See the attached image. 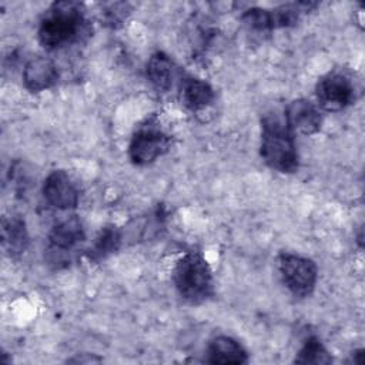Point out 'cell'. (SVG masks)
Returning <instances> with one entry per match:
<instances>
[{
    "mask_svg": "<svg viewBox=\"0 0 365 365\" xmlns=\"http://www.w3.org/2000/svg\"><path fill=\"white\" fill-rule=\"evenodd\" d=\"M84 11L81 3L54 1L40 20L37 30L40 44L47 50H57L78 41L87 33Z\"/></svg>",
    "mask_w": 365,
    "mask_h": 365,
    "instance_id": "6da1fadb",
    "label": "cell"
},
{
    "mask_svg": "<svg viewBox=\"0 0 365 365\" xmlns=\"http://www.w3.org/2000/svg\"><path fill=\"white\" fill-rule=\"evenodd\" d=\"M259 154L264 163L279 173H295L298 170V153L285 115L268 113L261 120Z\"/></svg>",
    "mask_w": 365,
    "mask_h": 365,
    "instance_id": "7a4b0ae2",
    "label": "cell"
},
{
    "mask_svg": "<svg viewBox=\"0 0 365 365\" xmlns=\"http://www.w3.org/2000/svg\"><path fill=\"white\" fill-rule=\"evenodd\" d=\"M173 281L180 297L191 304H201L214 294L211 268L200 252H188L177 261Z\"/></svg>",
    "mask_w": 365,
    "mask_h": 365,
    "instance_id": "3957f363",
    "label": "cell"
},
{
    "mask_svg": "<svg viewBox=\"0 0 365 365\" xmlns=\"http://www.w3.org/2000/svg\"><path fill=\"white\" fill-rule=\"evenodd\" d=\"M317 3L299 1V3H289L275 9H259L251 7L245 10L241 16L242 21L254 30L258 31H268L282 27H289L297 24L301 14L314 9Z\"/></svg>",
    "mask_w": 365,
    "mask_h": 365,
    "instance_id": "277c9868",
    "label": "cell"
},
{
    "mask_svg": "<svg viewBox=\"0 0 365 365\" xmlns=\"http://www.w3.org/2000/svg\"><path fill=\"white\" fill-rule=\"evenodd\" d=\"M278 271L282 282L295 297L304 298L312 294L318 278V268L312 259L282 252L278 257Z\"/></svg>",
    "mask_w": 365,
    "mask_h": 365,
    "instance_id": "5b68a950",
    "label": "cell"
},
{
    "mask_svg": "<svg viewBox=\"0 0 365 365\" xmlns=\"http://www.w3.org/2000/svg\"><path fill=\"white\" fill-rule=\"evenodd\" d=\"M171 138L158 124L148 121L138 127L128 144V157L137 165H148L170 148Z\"/></svg>",
    "mask_w": 365,
    "mask_h": 365,
    "instance_id": "8992f818",
    "label": "cell"
},
{
    "mask_svg": "<svg viewBox=\"0 0 365 365\" xmlns=\"http://www.w3.org/2000/svg\"><path fill=\"white\" fill-rule=\"evenodd\" d=\"M317 100L325 111H341L354 101L355 88L351 78L339 71L321 77L315 87Z\"/></svg>",
    "mask_w": 365,
    "mask_h": 365,
    "instance_id": "52a82bcc",
    "label": "cell"
},
{
    "mask_svg": "<svg viewBox=\"0 0 365 365\" xmlns=\"http://www.w3.org/2000/svg\"><path fill=\"white\" fill-rule=\"evenodd\" d=\"M86 231L81 221L73 215L58 224H56L48 234V261L60 268L61 262H68L67 252H70L77 244L84 241Z\"/></svg>",
    "mask_w": 365,
    "mask_h": 365,
    "instance_id": "ba28073f",
    "label": "cell"
},
{
    "mask_svg": "<svg viewBox=\"0 0 365 365\" xmlns=\"http://www.w3.org/2000/svg\"><path fill=\"white\" fill-rule=\"evenodd\" d=\"M43 197L54 208L71 210L78 204V191L70 175L63 170L51 171L43 184Z\"/></svg>",
    "mask_w": 365,
    "mask_h": 365,
    "instance_id": "9c48e42d",
    "label": "cell"
},
{
    "mask_svg": "<svg viewBox=\"0 0 365 365\" xmlns=\"http://www.w3.org/2000/svg\"><path fill=\"white\" fill-rule=\"evenodd\" d=\"M285 120L292 131L311 135L319 131L322 117L314 103L307 98L292 100L285 108Z\"/></svg>",
    "mask_w": 365,
    "mask_h": 365,
    "instance_id": "30bf717a",
    "label": "cell"
},
{
    "mask_svg": "<svg viewBox=\"0 0 365 365\" xmlns=\"http://www.w3.org/2000/svg\"><path fill=\"white\" fill-rule=\"evenodd\" d=\"M58 70L48 57L36 56L30 58L23 68L24 87L31 93H38L53 87L57 83Z\"/></svg>",
    "mask_w": 365,
    "mask_h": 365,
    "instance_id": "8fae6325",
    "label": "cell"
},
{
    "mask_svg": "<svg viewBox=\"0 0 365 365\" xmlns=\"http://www.w3.org/2000/svg\"><path fill=\"white\" fill-rule=\"evenodd\" d=\"M205 361L210 364L240 365L248 362V354L237 339L227 335H218L210 341Z\"/></svg>",
    "mask_w": 365,
    "mask_h": 365,
    "instance_id": "7c38bea8",
    "label": "cell"
},
{
    "mask_svg": "<svg viewBox=\"0 0 365 365\" xmlns=\"http://www.w3.org/2000/svg\"><path fill=\"white\" fill-rule=\"evenodd\" d=\"M30 237L24 220L20 215L3 218L1 222V245L7 255L16 258L29 248Z\"/></svg>",
    "mask_w": 365,
    "mask_h": 365,
    "instance_id": "4fadbf2b",
    "label": "cell"
},
{
    "mask_svg": "<svg viewBox=\"0 0 365 365\" xmlns=\"http://www.w3.org/2000/svg\"><path fill=\"white\" fill-rule=\"evenodd\" d=\"M148 81L160 91H167L173 87L177 76L174 61L164 51H155L147 61L145 67Z\"/></svg>",
    "mask_w": 365,
    "mask_h": 365,
    "instance_id": "5bb4252c",
    "label": "cell"
},
{
    "mask_svg": "<svg viewBox=\"0 0 365 365\" xmlns=\"http://www.w3.org/2000/svg\"><path fill=\"white\" fill-rule=\"evenodd\" d=\"M181 97L182 103L190 110H200L210 106L214 101L215 94L207 81L187 77L181 84Z\"/></svg>",
    "mask_w": 365,
    "mask_h": 365,
    "instance_id": "9a60e30c",
    "label": "cell"
},
{
    "mask_svg": "<svg viewBox=\"0 0 365 365\" xmlns=\"http://www.w3.org/2000/svg\"><path fill=\"white\" fill-rule=\"evenodd\" d=\"M121 240H123L121 231L115 225L104 227L97 235L93 247L88 250L87 252L88 258L93 261L106 258L107 255L115 252L120 248Z\"/></svg>",
    "mask_w": 365,
    "mask_h": 365,
    "instance_id": "2e32d148",
    "label": "cell"
},
{
    "mask_svg": "<svg viewBox=\"0 0 365 365\" xmlns=\"http://www.w3.org/2000/svg\"><path fill=\"white\" fill-rule=\"evenodd\" d=\"M294 362L297 364H331L332 358L327 348L322 345V342L317 336H309L302 348L299 349L298 355L295 356Z\"/></svg>",
    "mask_w": 365,
    "mask_h": 365,
    "instance_id": "e0dca14e",
    "label": "cell"
},
{
    "mask_svg": "<svg viewBox=\"0 0 365 365\" xmlns=\"http://www.w3.org/2000/svg\"><path fill=\"white\" fill-rule=\"evenodd\" d=\"M130 14V4L128 3H108L103 6L101 10V20L103 24L108 27H118Z\"/></svg>",
    "mask_w": 365,
    "mask_h": 365,
    "instance_id": "ac0fdd59",
    "label": "cell"
},
{
    "mask_svg": "<svg viewBox=\"0 0 365 365\" xmlns=\"http://www.w3.org/2000/svg\"><path fill=\"white\" fill-rule=\"evenodd\" d=\"M87 354H81L80 356L77 358H70L67 359V362H80V364H90V362H100L101 358H97V356H93L88 354V356H86Z\"/></svg>",
    "mask_w": 365,
    "mask_h": 365,
    "instance_id": "d6986e66",
    "label": "cell"
},
{
    "mask_svg": "<svg viewBox=\"0 0 365 365\" xmlns=\"http://www.w3.org/2000/svg\"><path fill=\"white\" fill-rule=\"evenodd\" d=\"M351 362L354 364H364L365 362V351L361 348V349H356L352 352V356H351Z\"/></svg>",
    "mask_w": 365,
    "mask_h": 365,
    "instance_id": "ffe728a7",
    "label": "cell"
}]
</instances>
